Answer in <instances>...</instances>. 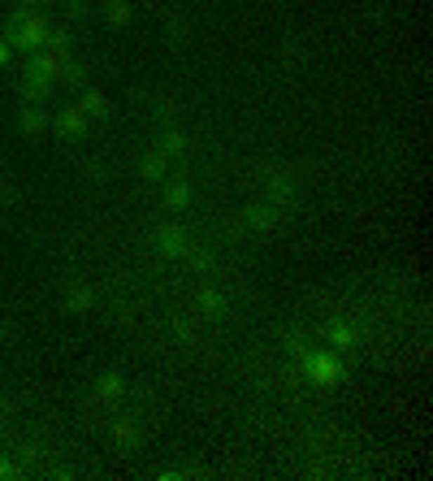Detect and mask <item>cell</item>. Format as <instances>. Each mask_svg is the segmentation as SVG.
I'll list each match as a JSON object with an SVG mask.
<instances>
[{"label": "cell", "instance_id": "6da1fadb", "mask_svg": "<svg viewBox=\"0 0 433 481\" xmlns=\"http://www.w3.org/2000/svg\"><path fill=\"white\" fill-rule=\"evenodd\" d=\"M303 373H308V382L312 386H334V382H342V364H338V351H303Z\"/></svg>", "mask_w": 433, "mask_h": 481}, {"label": "cell", "instance_id": "7a4b0ae2", "mask_svg": "<svg viewBox=\"0 0 433 481\" xmlns=\"http://www.w3.org/2000/svg\"><path fill=\"white\" fill-rule=\"evenodd\" d=\"M48 35V22L44 18H18L13 27H9V48H39Z\"/></svg>", "mask_w": 433, "mask_h": 481}, {"label": "cell", "instance_id": "3957f363", "mask_svg": "<svg viewBox=\"0 0 433 481\" xmlns=\"http://www.w3.org/2000/svg\"><path fill=\"white\" fill-rule=\"evenodd\" d=\"M277 213H282V204H273V199H251V204L243 209V221L251 225V230H269V225L277 221Z\"/></svg>", "mask_w": 433, "mask_h": 481}, {"label": "cell", "instance_id": "277c9868", "mask_svg": "<svg viewBox=\"0 0 433 481\" xmlns=\"http://www.w3.org/2000/svg\"><path fill=\"white\" fill-rule=\"evenodd\" d=\"M156 251H161L165 261H182L191 247H187V235L178 230V225H165V230L156 235Z\"/></svg>", "mask_w": 433, "mask_h": 481}, {"label": "cell", "instance_id": "5b68a950", "mask_svg": "<svg viewBox=\"0 0 433 481\" xmlns=\"http://www.w3.org/2000/svg\"><path fill=\"white\" fill-rule=\"evenodd\" d=\"M265 187H269V199H273V204H286V199L295 195V178H291V173L286 169H265Z\"/></svg>", "mask_w": 433, "mask_h": 481}, {"label": "cell", "instance_id": "8992f818", "mask_svg": "<svg viewBox=\"0 0 433 481\" xmlns=\"http://www.w3.org/2000/svg\"><path fill=\"white\" fill-rule=\"evenodd\" d=\"M57 131H65V135H74V139H83V135H87V113H83L79 105L61 109V113H57Z\"/></svg>", "mask_w": 433, "mask_h": 481}, {"label": "cell", "instance_id": "52a82bcc", "mask_svg": "<svg viewBox=\"0 0 433 481\" xmlns=\"http://www.w3.org/2000/svg\"><path fill=\"white\" fill-rule=\"evenodd\" d=\"M139 173L147 183H161L165 173H169V157H161V152H152V157H143V165H139Z\"/></svg>", "mask_w": 433, "mask_h": 481}, {"label": "cell", "instance_id": "ba28073f", "mask_svg": "<svg viewBox=\"0 0 433 481\" xmlns=\"http://www.w3.org/2000/svg\"><path fill=\"white\" fill-rule=\"evenodd\" d=\"M65 308H69V312H87V308H95V291H91L87 282H79V286L69 291V299H65Z\"/></svg>", "mask_w": 433, "mask_h": 481}, {"label": "cell", "instance_id": "9c48e42d", "mask_svg": "<svg viewBox=\"0 0 433 481\" xmlns=\"http://www.w3.org/2000/svg\"><path fill=\"white\" fill-rule=\"evenodd\" d=\"M199 312L204 317H221L225 312V299H221L217 286H199Z\"/></svg>", "mask_w": 433, "mask_h": 481}, {"label": "cell", "instance_id": "30bf717a", "mask_svg": "<svg viewBox=\"0 0 433 481\" xmlns=\"http://www.w3.org/2000/svg\"><path fill=\"white\" fill-rule=\"evenodd\" d=\"M156 152H161V157H169V161H178V157H187V139L178 135V131H165L161 143H156Z\"/></svg>", "mask_w": 433, "mask_h": 481}, {"label": "cell", "instance_id": "8fae6325", "mask_svg": "<svg viewBox=\"0 0 433 481\" xmlns=\"http://www.w3.org/2000/svg\"><path fill=\"white\" fill-rule=\"evenodd\" d=\"M329 347H338V351L355 347V330H351V321H329Z\"/></svg>", "mask_w": 433, "mask_h": 481}, {"label": "cell", "instance_id": "7c38bea8", "mask_svg": "<svg viewBox=\"0 0 433 481\" xmlns=\"http://www.w3.org/2000/svg\"><path fill=\"white\" fill-rule=\"evenodd\" d=\"M121 390H126V377H121V373H105V377L95 382V395H100V399H117Z\"/></svg>", "mask_w": 433, "mask_h": 481}, {"label": "cell", "instance_id": "4fadbf2b", "mask_svg": "<svg viewBox=\"0 0 433 481\" xmlns=\"http://www.w3.org/2000/svg\"><path fill=\"white\" fill-rule=\"evenodd\" d=\"M79 109H83V113H91V117H109V95H105V91H87Z\"/></svg>", "mask_w": 433, "mask_h": 481}, {"label": "cell", "instance_id": "5bb4252c", "mask_svg": "<svg viewBox=\"0 0 433 481\" xmlns=\"http://www.w3.org/2000/svg\"><path fill=\"white\" fill-rule=\"evenodd\" d=\"M165 199H169V209H187L191 204V183H182V178L169 183L165 187Z\"/></svg>", "mask_w": 433, "mask_h": 481}, {"label": "cell", "instance_id": "9a60e30c", "mask_svg": "<svg viewBox=\"0 0 433 481\" xmlns=\"http://www.w3.org/2000/svg\"><path fill=\"white\" fill-rule=\"evenodd\" d=\"M57 70H61V57H35L27 74H31V79H48V83H53V74H57Z\"/></svg>", "mask_w": 433, "mask_h": 481}, {"label": "cell", "instance_id": "2e32d148", "mask_svg": "<svg viewBox=\"0 0 433 481\" xmlns=\"http://www.w3.org/2000/svg\"><path fill=\"white\" fill-rule=\"evenodd\" d=\"M105 13H109L113 27H131V0H109Z\"/></svg>", "mask_w": 433, "mask_h": 481}, {"label": "cell", "instance_id": "e0dca14e", "mask_svg": "<svg viewBox=\"0 0 433 481\" xmlns=\"http://www.w3.org/2000/svg\"><path fill=\"white\" fill-rule=\"evenodd\" d=\"M18 126H22V135H39L44 131V113H35V109H27L18 117Z\"/></svg>", "mask_w": 433, "mask_h": 481}, {"label": "cell", "instance_id": "ac0fdd59", "mask_svg": "<svg viewBox=\"0 0 433 481\" xmlns=\"http://www.w3.org/2000/svg\"><path fill=\"white\" fill-rule=\"evenodd\" d=\"M113 438H117V442H121V447H135V442H139V429H135V425H131V421H121V425H117V429H113Z\"/></svg>", "mask_w": 433, "mask_h": 481}, {"label": "cell", "instance_id": "d6986e66", "mask_svg": "<svg viewBox=\"0 0 433 481\" xmlns=\"http://www.w3.org/2000/svg\"><path fill=\"white\" fill-rule=\"evenodd\" d=\"M22 95H27V100H44V95H48V79H31V74H27V87H22Z\"/></svg>", "mask_w": 433, "mask_h": 481}, {"label": "cell", "instance_id": "ffe728a7", "mask_svg": "<svg viewBox=\"0 0 433 481\" xmlns=\"http://www.w3.org/2000/svg\"><path fill=\"white\" fill-rule=\"evenodd\" d=\"M13 473H18V468H13L9 460H0V477H13Z\"/></svg>", "mask_w": 433, "mask_h": 481}, {"label": "cell", "instance_id": "44dd1931", "mask_svg": "<svg viewBox=\"0 0 433 481\" xmlns=\"http://www.w3.org/2000/svg\"><path fill=\"white\" fill-rule=\"evenodd\" d=\"M0 65H9V44H0Z\"/></svg>", "mask_w": 433, "mask_h": 481}, {"label": "cell", "instance_id": "7402d4cb", "mask_svg": "<svg viewBox=\"0 0 433 481\" xmlns=\"http://www.w3.org/2000/svg\"><path fill=\"white\" fill-rule=\"evenodd\" d=\"M22 5H31V0H22Z\"/></svg>", "mask_w": 433, "mask_h": 481}]
</instances>
